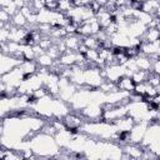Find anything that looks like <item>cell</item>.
<instances>
[{"mask_svg":"<svg viewBox=\"0 0 160 160\" xmlns=\"http://www.w3.org/2000/svg\"><path fill=\"white\" fill-rule=\"evenodd\" d=\"M20 68H21L22 72L25 74V78L36 74L39 70V65H38L36 60H24L20 64Z\"/></svg>","mask_w":160,"mask_h":160,"instance_id":"5","label":"cell"},{"mask_svg":"<svg viewBox=\"0 0 160 160\" xmlns=\"http://www.w3.org/2000/svg\"><path fill=\"white\" fill-rule=\"evenodd\" d=\"M136 65L139 68V70H145V71H151L152 68V61L150 60V58L148 55H144L142 52H140L136 58H135Z\"/></svg>","mask_w":160,"mask_h":160,"instance_id":"6","label":"cell"},{"mask_svg":"<svg viewBox=\"0 0 160 160\" xmlns=\"http://www.w3.org/2000/svg\"><path fill=\"white\" fill-rule=\"evenodd\" d=\"M11 18L12 16L5 9L1 8V10H0V21L1 22H9V21H11Z\"/></svg>","mask_w":160,"mask_h":160,"instance_id":"16","label":"cell"},{"mask_svg":"<svg viewBox=\"0 0 160 160\" xmlns=\"http://www.w3.org/2000/svg\"><path fill=\"white\" fill-rule=\"evenodd\" d=\"M14 4L16 5V8L20 10L21 8H24L26 5V0H14Z\"/></svg>","mask_w":160,"mask_h":160,"instance_id":"20","label":"cell"},{"mask_svg":"<svg viewBox=\"0 0 160 160\" xmlns=\"http://www.w3.org/2000/svg\"><path fill=\"white\" fill-rule=\"evenodd\" d=\"M89 8H90V9H91V10H92V11H94L95 14H96V12H98V11H99V10L101 9V5H100V4L98 2V1L92 0V1H91V4L89 5Z\"/></svg>","mask_w":160,"mask_h":160,"instance_id":"18","label":"cell"},{"mask_svg":"<svg viewBox=\"0 0 160 160\" xmlns=\"http://www.w3.org/2000/svg\"><path fill=\"white\" fill-rule=\"evenodd\" d=\"M22 61H24V60L16 59V58H14L12 55H9V54H1V64H0L1 75H2V74H6L8 71L12 70V69L16 68V66H20V64H21Z\"/></svg>","mask_w":160,"mask_h":160,"instance_id":"1","label":"cell"},{"mask_svg":"<svg viewBox=\"0 0 160 160\" xmlns=\"http://www.w3.org/2000/svg\"><path fill=\"white\" fill-rule=\"evenodd\" d=\"M22 54H24L25 60H35L36 59V54H35L32 46H30V45H22Z\"/></svg>","mask_w":160,"mask_h":160,"instance_id":"11","label":"cell"},{"mask_svg":"<svg viewBox=\"0 0 160 160\" xmlns=\"http://www.w3.org/2000/svg\"><path fill=\"white\" fill-rule=\"evenodd\" d=\"M148 82L151 85V86H159L160 85V75L154 72L152 70L149 71V76H148Z\"/></svg>","mask_w":160,"mask_h":160,"instance_id":"12","label":"cell"},{"mask_svg":"<svg viewBox=\"0 0 160 160\" xmlns=\"http://www.w3.org/2000/svg\"><path fill=\"white\" fill-rule=\"evenodd\" d=\"M116 85H118V89L120 90V91H125V92H134V90H135V82H134V80L131 79V76H126V75H124V76H121L118 81H116Z\"/></svg>","mask_w":160,"mask_h":160,"instance_id":"2","label":"cell"},{"mask_svg":"<svg viewBox=\"0 0 160 160\" xmlns=\"http://www.w3.org/2000/svg\"><path fill=\"white\" fill-rule=\"evenodd\" d=\"M46 52H48V54H49L54 60H58V59L60 58V55H61V54H60V51H59V49H58V46H56L55 44H52V45L46 50Z\"/></svg>","mask_w":160,"mask_h":160,"instance_id":"15","label":"cell"},{"mask_svg":"<svg viewBox=\"0 0 160 160\" xmlns=\"http://www.w3.org/2000/svg\"><path fill=\"white\" fill-rule=\"evenodd\" d=\"M9 38H10V30H8L5 28L0 29V40H1V42H8Z\"/></svg>","mask_w":160,"mask_h":160,"instance_id":"17","label":"cell"},{"mask_svg":"<svg viewBox=\"0 0 160 160\" xmlns=\"http://www.w3.org/2000/svg\"><path fill=\"white\" fill-rule=\"evenodd\" d=\"M35 60H36V62H38V65H39L40 68H48V69H49V68L54 64V61H55V60H54L46 51H45L44 54L39 55Z\"/></svg>","mask_w":160,"mask_h":160,"instance_id":"7","label":"cell"},{"mask_svg":"<svg viewBox=\"0 0 160 160\" xmlns=\"http://www.w3.org/2000/svg\"><path fill=\"white\" fill-rule=\"evenodd\" d=\"M14 0H0V6L1 8H6L8 5H10Z\"/></svg>","mask_w":160,"mask_h":160,"instance_id":"21","label":"cell"},{"mask_svg":"<svg viewBox=\"0 0 160 160\" xmlns=\"http://www.w3.org/2000/svg\"><path fill=\"white\" fill-rule=\"evenodd\" d=\"M95 1H98V2H99L101 6H105V4L108 2V0H95Z\"/></svg>","mask_w":160,"mask_h":160,"instance_id":"23","label":"cell"},{"mask_svg":"<svg viewBox=\"0 0 160 160\" xmlns=\"http://www.w3.org/2000/svg\"><path fill=\"white\" fill-rule=\"evenodd\" d=\"M91 1H92V0H81V5H82V6H89V5L91 4Z\"/></svg>","mask_w":160,"mask_h":160,"instance_id":"22","label":"cell"},{"mask_svg":"<svg viewBox=\"0 0 160 160\" xmlns=\"http://www.w3.org/2000/svg\"><path fill=\"white\" fill-rule=\"evenodd\" d=\"M82 44L86 45L89 49H99V48H100V41H99L94 35L84 36V38H82Z\"/></svg>","mask_w":160,"mask_h":160,"instance_id":"10","label":"cell"},{"mask_svg":"<svg viewBox=\"0 0 160 160\" xmlns=\"http://www.w3.org/2000/svg\"><path fill=\"white\" fill-rule=\"evenodd\" d=\"M160 40V29L158 28H148L144 35L140 36L141 42H155Z\"/></svg>","mask_w":160,"mask_h":160,"instance_id":"4","label":"cell"},{"mask_svg":"<svg viewBox=\"0 0 160 160\" xmlns=\"http://www.w3.org/2000/svg\"><path fill=\"white\" fill-rule=\"evenodd\" d=\"M11 22H12V25H15V26H18V28H25V26L28 25V19H26V16L19 10L15 15H12Z\"/></svg>","mask_w":160,"mask_h":160,"instance_id":"8","label":"cell"},{"mask_svg":"<svg viewBox=\"0 0 160 160\" xmlns=\"http://www.w3.org/2000/svg\"><path fill=\"white\" fill-rule=\"evenodd\" d=\"M148 76H149V71H145V70H138V71H134V72H132L131 79L134 80L135 84H140V82H145V81H148Z\"/></svg>","mask_w":160,"mask_h":160,"instance_id":"9","label":"cell"},{"mask_svg":"<svg viewBox=\"0 0 160 160\" xmlns=\"http://www.w3.org/2000/svg\"><path fill=\"white\" fill-rule=\"evenodd\" d=\"M85 58H86L88 61L95 62V61L99 59V50H98V49H89V50L85 52Z\"/></svg>","mask_w":160,"mask_h":160,"instance_id":"13","label":"cell"},{"mask_svg":"<svg viewBox=\"0 0 160 160\" xmlns=\"http://www.w3.org/2000/svg\"><path fill=\"white\" fill-rule=\"evenodd\" d=\"M151 70H152L154 72H156V74L160 75V58L152 62V68H151Z\"/></svg>","mask_w":160,"mask_h":160,"instance_id":"19","label":"cell"},{"mask_svg":"<svg viewBox=\"0 0 160 160\" xmlns=\"http://www.w3.org/2000/svg\"><path fill=\"white\" fill-rule=\"evenodd\" d=\"M104 30H105V32L108 34V36L111 38L112 35H115L116 32H119V25H118L115 21H112V22H111L110 25H108Z\"/></svg>","mask_w":160,"mask_h":160,"instance_id":"14","label":"cell"},{"mask_svg":"<svg viewBox=\"0 0 160 160\" xmlns=\"http://www.w3.org/2000/svg\"><path fill=\"white\" fill-rule=\"evenodd\" d=\"M114 124L119 131H130L135 125V120L130 115H125V116L118 119Z\"/></svg>","mask_w":160,"mask_h":160,"instance_id":"3","label":"cell"}]
</instances>
